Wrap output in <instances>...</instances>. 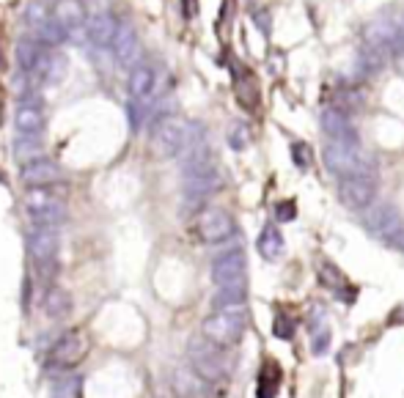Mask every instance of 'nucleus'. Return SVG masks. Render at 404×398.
<instances>
[{"instance_id":"1","label":"nucleus","mask_w":404,"mask_h":398,"mask_svg":"<svg viewBox=\"0 0 404 398\" xmlns=\"http://www.w3.org/2000/svg\"><path fill=\"white\" fill-rule=\"evenodd\" d=\"M199 140L196 135V127L182 118V116H163L154 129H152V151L160 157V160H174V157H182V151Z\"/></svg>"},{"instance_id":"2","label":"nucleus","mask_w":404,"mask_h":398,"mask_svg":"<svg viewBox=\"0 0 404 398\" xmlns=\"http://www.w3.org/2000/svg\"><path fill=\"white\" fill-rule=\"evenodd\" d=\"M322 160H325L327 171L336 174L339 179L372 171V160L361 149L358 140H327V146L322 149Z\"/></svg>"},{"instance_id":"3","label":"nucleus","mask_w":404,"mask_h":398,"mask_svg":"<svg viewBox=\"0 0 404 398\" xmlns=\"http://www.w3.org/2000/svg\"><path fill=\"white\" fill-rule=\"evenodd\" d=\"M245 327H248V316H245L242 305L239 308H220L203 319L201 335L209 338L212 344L228 349V346L239 344V338L245 335Z\"/></svg>"},{"instance_id":"4","label":"nucleus","mask_w":404,"mask_h":398,"mask_svg":"<svg viewBox=\"0 0 404 398\" xmlns=\"http://www.w3.org/2000/svg\"><path fill=\"white\" fill-rule=\"evenodd\" d=\"M188 360H190L193 371L201 379H206V382H217V379H223L228 374V357H225L223 346L212 344L203 335L190 338V344H188Z\"/></svg>"},{"instance_id":"5","label":"nucleus","mask_w":404,"mask_h":398,"mask_svg":"<svg viewBox=\"0 0 404 398\" xmlns=\"http://www.w3.org/2000/svg\"><path fill=\"white\" fill-rule=\"evenodd\" d=\"M91 349V341L83 330H69L63 333L47 352V368H58V371H72L77 368L85 355Z\"/></svg>"},{"instance_id":"6","label":"nucleus","mask_w":404,"mask_h":398,"mask_svg":"<svg viewBox=\"0 0 404 398\" xmlns=\"http://www.w3.org/2000/svg\"><path fill=\"white\" fill-rule=\"evenodd\" d=\"M25 211L28 217L36 222V225H47V228H55L66 220V206L58 196H52L47 187H28L25 193Z\"/></svg>"},{"instance_id":"7","label":"nucleus","mask_w":404,"mask_h":398,"mask_svg":"<svg viewBox=\"0 0 404 398\" xmlns=\"http://www.w3.org/2000/svg\"><path fill=\"white\" fill-rule=\"evenodd\" d=\"M28 253H30L36 269H39L44 277L52 275L55 258H58V233H55V228L36 225V228L28 233Z\"/></svg>"},{"instance_id":"8","label":"nucleus","mask_w":404,"mask_h":398,"mask_svg":"<svg viewBox=\"0 0 404 398\" xmlns=\"http://www.w3.org/2000/svg\"><path fill=\"white\" fill-rule=\"evenodd\" d=\"M363 228L372 236H377L383 242H391L404 228V222L396 206H391V203H369L366 214H363Z\"/></svg>"},{"instance_id":"9","label":"nucleus","mask_w":404,"mask_h":398,"mask_svg":"<svg viewBox=\"0 0 404 398\" xmlns=\"http://www.w3.org/2000/svg\"><path fill=\"white\" fill-rule=\"evenodd\" d=\"M339 198L347 209H366L377 198V179L372 171L344 176L339 185Z\"/></svg>"},{"instance_id":"10","label":"nucleus","mask_w":404,"mask_h":398,"mask_svg":"<svg viewBox=\"0 0 404 398\" xmlns=\"http://www.w3.org/2000/svg\"><path fill=\"white\" fill-rule=\"evenodd\" d=\"M196 231H199L201 242H206V244H220V242H225V239L234 236V220L223 209H203L201 214H199Z\"/></svg>"},{"instance_id":"11","label":"nucleus","mask_w":404,"mask_h":398,"mask_svg":"<svg viewBox=\"0 0 404 398\" xmlns=\"http://www.w3.org/2000/svg\"><path fill=\"white\" fill-rule=\"evenodd\" d=\"M212 280L214 286H228V283H245V253L239 247L217 255L212 261Z\"/></svg>"},{"instance_id":"12","label":"nucleus","mask_w":404,"mask_h":398,"mask_svg":"<svg viewBox=\"0 0 404 398\" xmlns=\"http://www.w3.org/2000/svg\"><path fill=\"white\" fill-rule=\"evenodd\" d=\"M61 176H63L61 168L47 157L30 160V163H25L19 168V179H22L25 187H52V185L61 182Z\"/></svg>"},{"instance_id":"13","label":"nucleus","mask_w":404,"mask_h":398,"mask_svg":"<svg viewBox=\"0 0 404 398\" xmlns=\"http://www.w3.org/2000/svg\"><path fill=\"white\" fill-rule=\"evenodd\" d=\"M83 28H85L88 41H91L97 50H110V47H113V39H116V33H119V22H116V17L108 14V11L94 14L91 19H85Z\"/></svg>"},{"instance_id":"14","label":"nucleus","mask_w":404,"mask_h":398,"mask_svg":"<svg viewBox=\"0 0 404 398\" xmlns=\"http://www.w3.org/2000/svg\"><path fill=\"white\" fill-rule=\"evenodd\" d=\"M319 124L330 140H358L355 124L350 121V113L341 107H325L319 116Z\"/></svg>"},{"instance_id":"15","label":"nucleus","mask_w":404,"mask_h":398,"mask_svg":"<svg viewBox=\"0 0 404 398\" xmlns=\"http://www.w3.org/2000/svg\"><path fill=\"white\" fill-rule=\"evenodd\" d=\"M110 50L116 52V61H119L121 66L132 69V66L138 63V58H141V39H138L135 28H132V25H119V33H116Z\"/></svg>"},{"instance_id":"16","label":"nucleus","mask_w":404,"mask_h":398,"mask_svg":"<svg viewBox=\"0 0 404 398\" xmlns=\"http://www.w3.org/2000/svg\"><path fill=\"white\" fill-rule=\"evenodd\" d=\"M28 22L33 25V36H36L41 44L52 47V44L63 41V30H61L58 22L52 19V14H47L41 6H30V11H28Z\"/></svg>"},{"instance_id":"17","label":"nucleus","mask_w":404,"mask_h":398,"mask_svg":"<svg viewBox=\"0 0 404 398\" xmlns=\"http://www.w3.org/2000/svg\"><path fill=\"white\" fill-rule=\"evenodd\" d=\"M44 127H47V118H44V113H41L39 105H33V102H22V105L17 107V113H14V129H17V135L41 138Z\"/></svg>"},{"instance_id":"18","label":"nucleus","mask_w":404,"mask_h":398,"mask_svg":"<svg viewBox=\"0 0 404 398\" xmlns=\"http://www.w3.org/2000/svg\"><path fill=\"white\" fill-rule=\"evenodd\" d=\"M52 19L63 30V36H69V33L83 30V25H85V8H83L80 0H58L52 6Z\"/></svg>"},{"instance_id":"19","label":"nucleus","mask_w":404,"mask_h":398,"mask_svg":"<svg viewBox=\"0 0 404 398\" xmlns=\"http://www.w3.org/2000/svg\"><path fill=\"white\" fill-rule=\"evenodd\" d=\"M154 85H157V77H154V69H152V66L135 63V66L130 69L127 88H130L132 102H146V99L154 94Z\"/></svg>"},{"instance_id":"20","label":"nucleus","mask_w":404,"mask_h":398,"mask_svg":"<svg viewBox=\"0 0 404 398\" xmlns=\"http://www.w3.org/2000/svg\"><path fill=\"white\" fill-rule=\"evenodd\" d=\"M41 308H44V313H47L50 319L61 322V319H66V316L72 313V297H69V291H63L61 286H50V289L44 291Z\"/></svg>"},{"instance_id":"21","label":"nucleus","mask_w":404,"mask_h":398,"mask_svg":"<svg viewBox=\"0 0 404 398\" xmlns=\"http://www.w3.org/2000/svg\"><path fill=\"white\" fill-rule=\"evenodd\" d=\"M174 393L176 398H203L206 396V379L196 371H176L174 374Z\"/></svg>"},{"instance_id":"22","label":"nucleus","mask_w":404,"mask_h":398,"mask_svg":"<svg viewBox=\"0 0 404 398\" xmlns=\"http://www.w3.org/2000/svg\"><path fill=\"white\" fill-rule=\"evenodd\" d=\"M44 50H47V44H41L36 36H22L17 41V66L22 72H30L36 66V61L41 58Z\"/></svg>"},{"instance_id":"23","label":"nucleus","mask_w":404,"mask_h":398,"mask_svg":"<svg viewBox=\"0 0 404 398\" xmlns=\"http://www.w3.org/2000/svg\"><path fill=\"white\" fill-rule=\"evenodd\" d=\"M256 247H259V253H261L267 261H278L281 253H283V236H281V231H278L275 225H264V231H261Z\"/></svg>"},{"instance_id":"24","label":"nucleus","mask_w":404,"mask_h":398,"mask_svg":"<svg viewBox=\"0 0 404 398\" xmlns=\"http://www.w3.org/2000/svg\"><path fill=\"white\" fill-rule=\"evenodd\" d=\"M281 388V368L278 363H264L261 374H259V385H256V398H275Z\"/></svg>"},{"instance_id":"25","label":"nucleus","mask_w":404,"mask_h":398,"mask_svg":"<svg viewBox=\"0 0 404 398\" xmlns=\"http://www.w3.org/2000/svg\"><path fill=\"white\" fill-rule=\"evenodd\" d=\"M245 283H228V286H217V294L212 300V305L220 308H239L245 302Z\"/></svg>"},{"instance_id":"26","label":"nucleus","mask_w":404,"mask_h":398,"mask_svg":"<svg viewBox=\"0 0 404 398\" xmlns=\"http://www.w3.org/2000/svg\"><path fill=\"white\" fill-rule=\"evenodd\" d=\"M14 157L25 165L30 160H39L41 157V138H28V135H17L14 140Z\"/></svg>"},{"instance_id":"27","label":"nucleus","mask_w":404,"mask_h":398,"mask_svg":"<svg viewBox=\"0 0 404 398\" xmlns=\"http://www.w3.org/2000/svg\"><path fill=\"white\" fill-rule=\"evenodd\" d=\"M80 390H83V382L80 377H63L61 382H55L52 388V398H80Z\"/></svg>"},{"instance_id":"28","label":"nucleus","mask_w":404,"mask_h":398,"mask_svg":"<svg viewBox=\"0 0 404 398\" xmlns=\"http://www.w3.org/2000/svg\"><path fill=\"white\" fill-rule=\"evenodd\" d=\"M272 335H275V338H281V341L294 338V319H292V316H286L283 311H281V313H275V322H272Z\"/></svg>"},{"instance_id":"29","label":"nucleus","mask_w":404,"mask_h":398,"mask_svg":"<svg viewBox=\"0 0 404 398\" xmlns=\"http://www.w3.org/2000/svg\"><path fill=\"white\" fill-rule=\"evenodd\" d=\"M248 143H250V129H248L245 124H234V127L228 129V146L236 149V151H242Z\"/></svg>"},{"instance_id":"30","label":"nucleus","mask_w":404,"mask_h":398,"mask_svg":"<svg viewBox=\"0 0 404 398\" xmlns=\"http://www.w3.org/2000/svg\"><path fill=\"white\" fill-rule=\"evenodd\" d=\"M292 160H294L297 168L305 171V168L311 165V151H308V146H305V143H294V146H292Z\"/></svg>"},{"instance_id":"31","label":"nucleus","mask_w":404,"mask_h":398,"mask_svg":"<svg viewBox=\"0 0 404 398\" xmlns=\"http://www.w3.org/2000/svg\"><path fill=\"white\" fill-rule=\"evenodd\" d=\"M294 214H297L294 200H281V203L275 206V217H278V222H292Z\"/></svg>"},{"instance_id":"32","label":"nucleus","mask_w":404,"mask_h":398,"mask_svg":"<svg viewBox=\"0 0 404 398\" xmlns=\"http://www.w3.org/2000/svg\"><path fill=\"white\" fill-rule=\"evenodd\" d=\"M319 275L330 280L327 286H341V283H347V280H344V277H341V275H339V272H336L330 264H322V266H319Z\"/></svg>"},{"instance_id":"33","label":"nucleus","mask_w":404,"mask_h":398,"mask_svg":"<svg viewBox=\"0 0 404 398\" xmlns=\"http://www.w3.org/2000/svg\"><path fill=\"white\" fill-rule=\"evenodd\" d=\"M327 346H330V330H322V333H316V335H314V355H322V352H327Z\"/></svg>"},{"instance_id":"34","label":"nucleus","mask_w":404,"mask_h":398,"mask_svg":"<svg viewBox=\"0 0 404 398\" xmlns=\"http://www.w3.org/2000/svg\"><path fill=\"white\" fill-rule=\"evenodd\" d=\"M253 19H259V22H261V25H259V28H261V30H264V33H267V30H270V17H267V14H264V11H259V14H256V11H253Z\"/></svg>"}]
</instances>
